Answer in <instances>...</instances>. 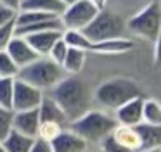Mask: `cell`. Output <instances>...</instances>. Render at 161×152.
Here are the masks:
<instances>
[{"mask_svg": "<svg viewBox=\"0 0 161 152\" xmlns=\"http://www.w3.org/2000/svg\"><path fill=\"white\" fill-rule=\"evenodd\" d=\"M40 114L38 109L31 111H14V130L31 138H38Z\"/></svg>", "mask_w": 161, "mask_h": 152, "instance_id": "cell-12", "label": "cell"}, {"mask_svg": "<svg viewBox=\"0 0 161 152\" xmlns=\"http://www.w3.org/2000/svg\"><path fill=\"white\" fill-rule=\"evenodd\" d=\"M99 145H101V152H132V150H128V149L121 147L119 144H116L111 135H108Z\"/></svg>", "mask_w": 161, "mask_h": 152, "instance_id": "cell-28", "label": "cell"}, {"mask_svg": "<svg viewBox=\"0 0 161 152\" xmlns=\"http://www.w3.org/2000/svg\"><path fill=\"white\" fill-rule=\"evenodd\" d=\"M14 81H16V78H0V106L2 107L12 109Z\"/></svg>", "mask_w": 161, "mask_h": 152, "instance_id": "cell-24", "label": "cell"}, {"mask_svg": "<svg viewBox=\"0 0 161 152\" xmlns=\"http://www.w3.org/2000/svg\"><path fill=\"white\" fill-rule=\"evenodd\" d=\"M50 92V97L61 106L68 117V123L78 119L83 116L90 106V95H88V88L80 78L69 74L64 76Z\"/></svg>", "mask_w": 161, "mask_h": 152, "instance_id": "cell-1", "label": "cell"}, {"mask_svg": "<svg viewBox=\"0 0 161 152\" xmlns=\"http://www.w3.org/2000/svg\"><path fill=\"white\" fill-rule=\"evenodd\" d=\"M63 31L64 30H49V31H40V33H31V35H26V40L30 41L35 52L40 55V57H47L52 48V45L63 36Z\"/></svg>", "mask_w": 161, "mask_h": 152, "instance_id": "cell-14", "label": "cell"}, {"mask_svg": "<svg viewBox=\"0 0 161 152\" xmlns=\"http://www.w3.org/2000/svg\"><path fill=\"white\" fill-rule=\"evenodd\" d=\"M135 128L140 137V150L142 149H161V126L140 123Z\"/></svg>", "mask_w": 161, "mask_h": 152, "instance_id": "cell-18", "label": "cell"}, {"mask_svg": "<svg viewBox=\"0 0 161 152\" xmlns=\"http://www.w3.org/2000/svg\"><path fill=\"white\" fill-rule=\"evenodd\" d=\"M36 138H31V137H26V135L19 133L18 130L12 128V131L5 137V140L2 142L7 152H30L35 144Z\"/></svg>", "mask_w": 161, "mask_h": 152, "instance_id": "cell-19", "label": "cell"}, {"mask_svg": "<svg viewBox=\"0 0 161 152\" xmlns=\"http://www.w3.org/2000/svg\"><path fill=\"white\" fill-rule=\"evenodd\" d=\"M116 2H118V3H130V5L137 7L135 10H139L140 7H142V5H146V3L149 2V0H116Z\"/></svg>", "mask_w": 161, "mask_h": 152, "instance_id": "cell-33", "label": "cell"}, {"mask_svg": "<svg viewBox=\"0 0 161 152\" xmlns=\"http://www.w3.org/2000/svg\"><path fill=\"white\" fill-rule=\"evenodd\" d=\"M0 3L9 7V9H12V10H16V12H19L21 5H23V0H0Z\"/></svg>", "mask_w": 161, "mask_h": 152, "instance_id": "cell-32", "label": "cell"}, {"mask_svg": "<svg viewBox=\"0 0 161 152\" xmlns=\"http://www.w3.org/2000/svg\"><path fill=\"white\" fill-rule=\"evenodd\" d=\"M154 64H156V68L161 69V35L154 41Z\"/></svg>", "mask_w": 161, "mask_h": 152, "instance_id": "cell-31", "label": "cell"}, {"mask_svg": "<svg viewBox=\"0 0 161 152\" xmlns=\"http://www.w3.org/2000/svg\"><path fill=\"white\" fill-rule=\"evenodd\" d=\"M16 16H18L16 10H12L0 3V26H4V24L11 23V21H16Z\"/></svg>", "mask_w": 161, "mask_h": 152, "instance_id": "cell-29", "label": "cell"}, {"mask_svg": "<svg viewBox=\"0 0 161 152\" xmlns=\"http://www.w3.org/2000/svg\"><path fill=\"white\" fill-rule=\"evenodd\" d=\"M144 121L142 123L161 126V102L156 99H144Z\"/></svg>", "mask_w": 161, "mask_h": 152, "instance_id": "cell-21", "label": "cell"}, {"mask_svg": "<svg viewBox=\"0 0 161 152\" xmlns=\"http://www.w3.org/2000/svg\"><path fill=\"white\" fill-rule=\"evenodd\" d=\"M140 97V88L133 79L130 78H113L99 85L95 90V100L104 109L116 111L125 102Z\"/></svg>", "mask_w": 161, "mask_h": 152, "instance_id": "cell-5", "label": "cell"}, {"mask_svg": "<svg viewBox=\"0 0 161 152\" xmlns=\"http://www.w3.org/2000/svg\"><path fill=\"white\" fill-rule=\"evenodd\" d=\"M116 119L102 111H87L83 116L68 124L71 131L80 135L88 145H99L116 126Z\"/></svg>", "mask_w": 161, "mask_h": 152, "instance_id": "cell-2", "label": "cell"}, {"mask_svg": "<svg viewBox=\"0 0 161 152\" xmlns=\"http://www.w3.org/2000/svg\"><path fill=\"white\" fill-rule=\"evenodd\" d=\"M64 74L66 73L63 71L61 64L54 62L49 57H38L36 61L30 62L28 66L19 69L18 78L36 86L42 92H47V90H52L64 78Z\"/></svg>", "mask_w": 161, "mask_h": 152, "instance_id": "cell-4", "label": "cell"}, {"mask_svg": "<svg viewBox=\"0 0 161 152\" xmlns=\"http://www.w3.org/2000/svg\"><path fill=\"white\" fill-rule=\"evenodd\" d=\"M144 97H135V99L125 102L116 109V123L126 124V126H137L144 121Z\"/></svg>", "mask_w": 161, "mask_h": 152, "instance_id": "cell-10", "label": "cell"}, {"mask_svg": "<svg viewBox=\"0 0 161 152\" xmlns=\"http://www.w3.org/2000/svg\"><path fill=\"white\" fill-rule=\"evenodd\" d=\"M38 114H40V121H56V123L64 124V126L69 124L64 111L50 95H43L42 104L38 107Z\"/></svg>", "mask_w": 161, "mask_h": 152, "instance_id": "cell-16", "label": "cell"}, {"mask_svg": "<svg viewBox=\"0 0 161 152\" xmlns=\"http://www.w3.org/2000/svg\"><path fill=\"white\" fill-rule=\"evenodd\" d=\"M0 152H7V150H5V147H4V144H2V142H0Z\"/></svg>", "mask_w": 161, "mask_h": 152, "instance_id": "cell-37", "label": "cell"}, {"mask_svg": "<svg viewBox=\"0 0 161 152\" xmlns=\"http://www.w3.org/2000/svg\"><path fill=\"white\" fill-rule=\"evenodd\" d=\"M52 152H88V144L69 128L50 142Z\"/></svg>", "mask_w": 161, "mask_h": 152, "instance_id": "cell-11", "label": "cell"}, {"mask_svg": "<svg viewBox=\"0 0 161 152\" xmlns=\"http://www.w3.org/2000/svg\"><path fill=\"white\" fill-rule=\"evenodd\" d=\"M19 66L7 54V50H0V78H18Z\"/></svg>", "mask_w": 161, "mask_h": 152, "instance_id": "cell-23", "label": "cell"}, {"mask_svg": "<svg viewBox=\"0 0 161 152\" xmlns=\"http://www.w3.org/2000/svg\"><path fill=\"white\" fill-rule=\"evenodd\" d=\"M68 126L64 124H59L56 121H40V128H38V138L45 142H52L56 137H59Z\"/></svg>", "mask_w": 161, "mask_h": 152, "instance_id": "cell-22", "label": "cell"}, {"mask_svg": "<svg viewBox=\"0 0 161 152\" xmlns=\"http://www.w3.org/2000/svg\"><path fill=\"white\" fill-rule=\"evenodd\" d=\"M85 62H87V52L81 50V48H76V47H69L66 52V57H64L63 64V71L66 74H80L85 68Z\"/></svg>", "mask_w": 161, "mask_h": 152, "instance_id": "cell-17", "label": "cell"}, {"mask_svg": "<svg viewBox=\"0 0 161 152\" xmlns=\"http://www.w3.org/2000/svg\"><path fill=\"white\" fill-rule=\"evenodd\" d=\"M14 36H16V21H11V23L0 26V50H5Z\"/></svg>", "mask_w": 161, "mask_h": 152, "instance_id": "cell-27", "label": "cell"}, {"mask_svg": "<svg viewBox=\"0 0 161 152\" xmlns=\"http://www.w3.org/2000/svg\"><path fill=\"white\" fill-rule=\"evenodd\" d=\"M12 128H14V111L0 106V142L5 140Z\"/></svg>", "mask_w": 161, "mask_h": 152, "instance_id": "cell-25", "label": "cell"}, {"mask_svg": "<svg viewBox=\"0 0 161 152\" xmlns=\"http://www.w3.org/2000/svg\"><path fill=\"white\" fill-rule=\"evenodd\" d=\"M130 48H133V41L128 36H121V38H111V40H102V41H90L87 52L114 55V54H125Z\"/></svg>", "mask_w": 161, "mask_h": 152, "instance_id": "cell-13", "label": "cell"}, {"mask_svg": "<svg viewBox=\"0 0 161 152\" xmlns=\"http://www.w3.org/2000/svg\"><path fill=\"white\" fill-rule=\"evenodd\" d=\"M99 7L94 5L90 0H78L68 5L61 14V23L64 30H85L90 21L99 14Z\"/></svg>", "mask_w": 161, "mask_h": 152, "instance_id": "cell-7", "label": "cell"}, {"mask_svg": "<svg viewBox=\"0 0 161 152\" xmlns=\"http://www.w3.org/2000/svg\"><path fill=\"white\" fill-rule=\"evenodd\" d=\"M126 31L147 41L161 35V0H149L126 19Z\"/></svg>", "mask_w": 161, "mask_h": 152, "instance_id": "cell-3", "label": "cell"}, {"mask_svg": "<svg viewBox=\"0 0 161 152\" xmlns=\"http://www.w3.org/2000/svg\"><path fill=\"white\" fill-rule=\"evenodd\" d=\"M66 7L59 0H23L21 10H42L54 16H61Z\"/></svg>", "mask_w": 161, "mask_h": 152, "instance_id": "cell-20", "label": "cell"}, {"mask_svg": "<svg viewBox=\"0 0 161 152\" xmlns=\"http://www.w3.org/2000/svg\"><path fill=\"white\" fill-rule=\"evenodd\" d=\"M45 92L36 86L16 78L14 81V97H12V111H31L38 109Z\"/></svg>", "mask_w": 161, "mask_h": 152, "instance_id": "cell-8", "label": "cell"}, {"mask_svg": "<svg viewBox=\"0 0 161 152\" xmlns=\"http://www.w3.org/2000/svg\"><path fill=\"white\" fill-rule=\"evenodd\" d=\"M68 48H69V45H68L66 41H64V38L61 36L59 40H57L56 43L52 45V48H50V52H49V55H47V57L52 59V61L57 62V64H63L64 57H66Z\"/></svg>", "mask_w": 161, "mask_h": 152, "instance_id": "cell-26", "label": "cell"}, {"mask_svg": "<svg viewBox=\"0 0 161 152\" xmlns=\"http://www.w3.org/2000/svg\"><path fill=\"white\" fill-rule=\"evenodd\" d=\"M5 50H7V54L14 59V62L19 66V69L28 66L30 62L36 61V59L40 57L35 52V48L30 45V41L26 40L25 36H19V35H16V36L12 38Z\"/></svg>", "mask_w": 161, "mask_h": 152, "instance_id": "cell-9", "label": "cell"}, {"mask_svg": "<svg viewBox=\"0 0 161 152\" xmlns=\"http://www.w3.org/2000/svg\"><path fill=\"white\" fill-rule=\"evenodd\" d=\"M90 41H102L111 38H121L126 31V21L121 14L109 9H101L85 30H81Z\"/></svg>", "mask_w": 161, "mask_h": 152, "instance_id": "cell-6", "label": "cell"}, {"mask_svg": "<svg viewBox=\"0 0 161 152\" xmlns=\"http://www.w3.org/2000/svg\"><path fill=\"white\" fill-rule=\"evenodd\" d=\"M111 137L116 144H119L121 147L128 149L132 152L140 150V137L135 126H126V124H116L114 130L111 131Z\"/></svg>", "mask_w": 161, "mask_h": 152, "instance_id": "cell-15", "label": "cell"}, {"mask_svg": "<svg viewBox=\"0 0 161 152\" xmlns=\"http://www.w3.org/2000/svg\"><path fill=\"white\" fill-rule=\"evenodd\" d=\"M139 152H161V149H142Z\"/></svg>", "mask_w": 161, "mask_h": 152, "instance_id": "cell-36", "label": "cell"}, {"mask_svg": "<svg viewBox=\"0 0 161 152\" xmlns=\"http://www.w3.org/2000/svg\"><path fill=\"white\" fill-rule=\"evenodd\" d=\"M94 5H97L99 9H106L108 7V3H109V0H90Z\"/></svg>", "mask_w": 161, "mask_h": 152, "instance_id": "cell-34", "label": "cell"}, {"mask_svg": "<svg viewBox=\"0 0 161 152\" xmlns=\"http://www.w3.org/2000/svg\"><path fill=\"white\" fill-rule=\"evenodd\" d=\"M30 152H52V147H50L49 142L36 138L35 144H33V147H31V150H30Z\"/></svg>", "mask_w": 161, "mask_h": 152, "instance_id": "cell-30", "label": "cell"}, {"mask_svg": "<svg viewBox=\"0 0 161 152\" xmlns=\"http://www.w3.org/2000/svg\"><path fill=\"white\" fill-rule=\"evenodd\" d=\"M61 3H63L64 7H68V5H71V3H75V2H78V0H59Z\"/></svg>", "mask_w": 161, "mask_h": 152, "instance_id": "cell-35", "label": "cell"}]
</instances>
